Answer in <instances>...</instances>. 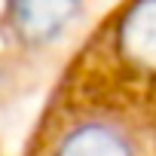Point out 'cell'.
Instances as JSON below:
<instances>
[{
    "mask_svg": "<svg viewBox=\"0 0 156 156\" xmlns=\"http://www.w3.org/2000/svg\"><path fill=\"white\" fill-rule=\"evenodd\" d=\"M83 0H9V22L25 46H52L76 22Z\"/></svg>",
    "mask_w": 156,
    "mask_h": 156,
    "instance_id": "6da1fadb",
    "label": "cell"
},
{
    "mask_svg": "<svg viewBox=\"0 0 156 156\" xmlns=\"http://www.w3.org/2000/svg\"><path fill=\"white\" fill-rule=\"evenodd\" d=\"M52 156H138V147L122 129L95 116L70 126L58 138Z\"/></svg>",
    "mask_w": 156,
    "mask_h": 156,
    "instance_id": "7a4b0ae2",
    "label": "cell"
},
{
    "mask_svg": "<svg viewBox=\"0 0 156 156\" xmlns=\"http://www.w3.org/2000/svg\"><path fill=\"white\" fill-rule=\"evenodd\" d=\"M116 46L132 67L156 73V0H135L122 12Z\"/></svg>",
    "mask_w": 156,
    "mask_h": 156,
    "instance_id": "3957f363",
    "label": "cell"
}]
</instances>
